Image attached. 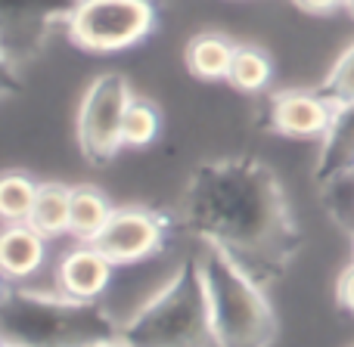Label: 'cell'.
<instances>
[{"mask_svg":"<svg viewBox=\"0 0 354 347\" xmlns=\"http://www.w3.org/2000/svg\"><path fill=\"white\" fill-rule=\"evenodd\" d=\"M177 224L264 288L289 273L305 245L280 177L255 155L196 165L177 201Z\"/></svg>","mask_w":354,"mask_h":347,"instance_id":"cell-1","label":"cell"},{"mask_svg":"<svg viewBox=\"0 0 354 347\" xmlns=\"http://www.w3.org/2000/svg\"><path fill=\"white\" fill-rule=\"evenodd\" d=\"M122 323L103 301L12 286L0 301V338L19 347H93L118 341Z\"/></svg>","mask_w":354,"mask_h":347,"instance_id":"cell-2","label":"cell"},{"mask_svg":"<svg viewBox=\"0 0 354 347\" xmlns=\"http://www.w3.org/2000/svg\"><path fill=\"white\" fill-rule=\"evenodd\" d=\"M124 347H221L199 261H183L168 282L122 323Z\"/></svg>","mask_w":354,"mask_h":347,"instance_id":"cell-3","label":"cell"},{"mask_svg":"<svg viewBox=\"0 0 354 347\" xmlns=\"http://www.w3.org/2000/svg\"><path fill=\"white\" fill-rule=\"evenodd\" d=\"M212 307L214 335L221 347H274L280 335V319L274 313L264 286L245 276L221 251L208 248L199 261Z\"/></svg>","mask_w":354,"mask_h":347,"instance_id":"cell-4","label":"cell"},{"mask_svg":"<svg viewBox=\"0 0 354 347\" xmlns=\"http://www.w3.org/2000/svg\"><path fill=\"white\" fill-rule=\"evenodd\" d=\"M153 0H78L68 19V41L91 53H118L153 34Z\"/></svg>","mask_w":354,"mask_h":347,"instance_id":"cell-5","label":"cell"},{"mask_svg":"<svg viewBox=\"0 0 354 347\" xmlns=\"http://www.w3.org/2000/svg\"><path fill=\"white\" fill-rule=\"evenodd\" d=\"M131 99H134V90L128 78L118 72H103L87 84L78 103V118H75V137L87 165L103 168L124 149L122 121Z\"/></svg>","mask_w":354,"mask_h":347,"instance_id":"cell-6","label":"cell"},{"mask_svg":"<svg viewBox=\"0 0 354 347\" xmlns=\"http://www.w3.org/2000/svg\"><path fill=\"white\" fill-rule=\"evenodd\" d=\"M75 6L78 0H0V50L22 68L68 28Z\"/></svg>","mask_w":354,"mask_h":347,"instance_id":"cell-7","label":"cell"},{"mask_svg":"<svg viewBox=\"0 0 354 347\" xmlns=\"http://www.w3.org/2000/svg\"><path fill=\"white\" fill-rule=\"evenodd\" d=\"M174 220L162 211L140 205L115 208L109 217L106 230L97 236V248L109 257L115 267H131L147 257H156L168 248V236H171Z\"/></svg>","mask_w":354,"mask_h":347,"instance_id":"cell-8","label":"cell"},{"mask_svg":"<svg viewBox=\"0 0 354 347\" xmlns=\"http://www.w3.org/2000/svg\"><path fill=\"white\" fill-rule=\"evenodd\" d=\"M333 115L336 109L317 90H280L268 103V128L292 140H324Z\"/></svg>","mask_w":354,"mask_h":347,"instance_id":"cell-9","label":"cell"},{"mask_svg":"<svg viewBox=\"0 0 354 347\" xmlns=\"http://www.w3.org/2000/svg\"><path fill=\"white\" fill-rule=\"evenodd\" d=\"M115 264L93 242H78L56 264V292L81 301H100L115 279Z\"/></svg>","mask_w":354,"mask_h":347,"instance_id":"cell-10","label":"cell"},{"mask_svg":"<svg viewBox=\"0 0 354 347\" xmlns=\"http://www.w3.org/2000/svg\"><path fill=\"white\" fill-rule=\"evenodd\" d=\"M47 242L31 224H0V273L10 282L37 276L47 261Z\"/></svg>","mask_w":354,"mask_h":347,"instance_id":"cell-11","label":"cell"},{"mask_svg":"<svg viewBox=\"0 0 354 347\" xmlns=\"http://www.w3.org/2000/svg\"><path fill=\"white\" fill-rule=\"evenodd\" d=\"M354 171V106L336 109L330 130L320 140V155L314 165V180L324 186L339 174Z\"/></svg>","mask_w":354,"mask_h":347,"instance_id":"cell-12","label":"cell"},{"mask_svg":"<svg viewBox=\"0 0 354 347\" xmlns=\"http://www.w3.org/2000/svg\"><path fill=\"white\" fill-rule=\"evenodd\" d=\"M115 214V205L109 195L97 186H72V205H68V236L78 242H97V236L106 230L109 217Z\"/></svg>","mask_w":354,"mask_h":347,"instance_id":"cell-13","label":"cell"},{"mask_svg":"<svg viewBox=\"0 0 354 347\" xmlns=\"http://www.w3.org/2000/svg\"><path fill=\"white\" fill-rule=\"evenodd\" d=\"M236 43L218 31H202L187 43V68L199 81H227Z\"/></svg>","mask_w":354,"mask_h":347,"instance_id":"cell-14","label":"cell"},{"mask_svg":"<svg viewBox=\"0 0 354 347\" xmlns=\"http://www.w3.org/2000/svg\"><path fill=\"white\" fill-rule=\"evenodd\" d=\"M68 205H72V186L56 183V180L41 183L28 224L35 226L44 239L68 236Z\"/></svg>","mask_w":354,"mask_h":347,"instance_id":"cell-15","label":"cell"},{"mask_svg":"<svg viewBox=\"0 0 354 347\" xmlns=\"http://www.w3.org/2000/svg\"><path fill=\"white\" fill-rule=\"evenodd\" d=\"M41 183L25 171L0 174V224H28Z\"/></svg>","mask_w":354,"mask_h":347,"instance_id":"cell-16","label":"cell"},{"mask_svg":"<svg viewBox=\"0 0 354 347\" xmlns=\"http://www.w3.org/2000/svg\"><path fill=\"white\" fill-rule=\"evenodd\" d=\"M270 78H274V62H270V56L264 53L261 47L236 43V53H233L227 81L243 93H258L270 84Z\"/></svg>","mask_w":354,"mask_h":347,"instance_id":"cell-17","label":"cell"},{"mask_svg":"<svg viewBox=\"0 0 354 347\" xmlns=\"http://www.w3.org/2000/svg\"><path fill=\"white\" fill-rule=\"evenodd\" d=\"M162 130V112L156 109V103L143 97H134L128 103V112H124L122 121V143L124 149H143L159 137Z\"/></svg>","mask_w":354,"mask_h":347,"instance_id":"cell-18","label":"cell"},{"mask_svg":"<svg viewBox=\"0 0 354 347\" xmlns=\"http://www.w3.org/2000/svg\"><path fill=\"white\" fill-rule=\"evenodd\" d=\"M317 93L333 106V109L354 106V43H348V47L339 53V59L333 62L326 78L320 81Z\"/></svg>","mask_w":354,"mask_h":347,"instance_id":"cell-19","label":"cell"},{"mask_svg":"<svg viewBox=\"0 0 354 347\" xmlns=\"http://www.w3.org/2000/svg\"><path fill=\"white\" fill-rule=\"evenodd\" d=\"M320 199H324L326 214H330L345 232H351V239H354V171L326 180L324 186H320Z\"/></svg>","mask_w":354,"mask_h":347,"instance_id":"cell-20","label":"cell"},{"mask_svg":"<svg viewBox=\"0 0 354 347\" xmlns=\"http://www.w3.org/2000/svg\"><path fill=\"white\" fill-rule=\"evenodd\" d=\"M22 90V75H19V66L10 59V56L0 50V99H10Z\"/></svg>","mask_w":354,"mask_h":347,"instance_id":"cell-21","label":"cell"},{"mask_svg":"<svg viewBox=\"0 0 354 347\" xmlns=\"http://www.w3.org/2000/svg\"><path fill=\"white\" fill-rule=\"evenodd\" d=\"M336 304L345 313H354V264H348L336 279Z\"/></svg>","mask_w":354,"mask_h":347,"instance_id":"cell-22","label":"cell"},{"mask_svg":"<svg viewBox=\"0 0 354 347\" xmlns=\"http://www.w3.org/2000/svg\"><path fill=\"white\" fill-rule=\"evenodd\" d=\"M292 3L305 12H314V16H326V12L345 6V0H292Z\"/></svg>","mask_w":354,"mask_h":347,"instance_id":"cell-23","label":"cell"},{"mask_svg":"<svg viewBox=\"0 0 354 347\" xmlns=\"http://www.w3.org/2000/svg\"><path fill=\"white\" fill-rule=\"evenodd\" d=\"M10 288H12V282H10V279H6V276H3V273H0V301H3V298H6V295H10Z\"/></svg>","mask_w":354,"mask_h":347,"instance_id":"cell-24","label":"cell"},{"mask_svg":"<svg viewBox=\"0 0 354 347\" xmlns=\"http://www.w3.org/2000/svg\"><path fill=\"white\" fill-rule=\"evenodd\" d=\"M93 347H124L122 341H106V344H93Z\"/></svg>","mask_w":354,"mask_h":347,"instance_id":"cell-25","label":"cell"},{"mask_svg":"<svg viewBox=\"0 0 354 347\" xmlns=\"http://www.w3.org/2000/svg\"><path fill=\"white\" fill-rule=\"evenodd\" d=\"M345 10H348L351 16H354V0H345Z\"/></svg>","mask_w":354,"mask_h":347,"instance_id":"cell-26","label":"cell"},{"mask_svg":"<svg viewBox=\"0 0 354 347\" xmlns=\"http://www.w3.org/2000/svg\"><path fill=\"white\" fill-rule=\"evenodd\" d=\"M3 347H19V344H10V341H3Z\"/></svg>","mask_w":354,"mask_h":347,"instance_id":"cell-27","label":"cell"},{"mask_svg":"<svg viewBox=\"0 0 354 347\" xmlns=\"http://www.w3.org/2000/svg\"><path fill=\"white\" fill-rule=\"evenodd\" d=\"M0 347H3V338H0Z\"/></svg>","mask_w":354,"mask_h":347,"instance_id":"cell-28","label":"cell"}]
</instances>
